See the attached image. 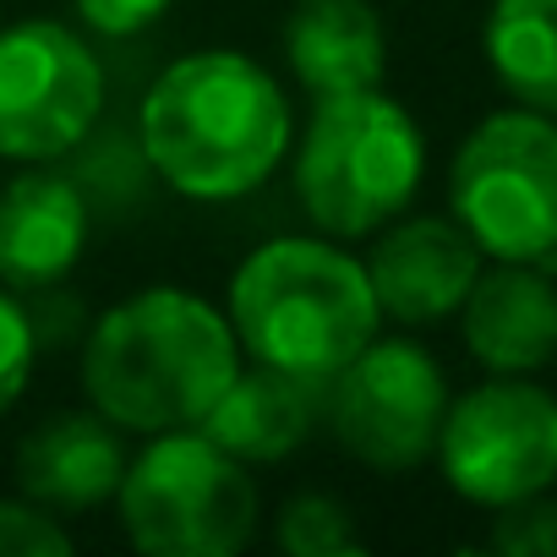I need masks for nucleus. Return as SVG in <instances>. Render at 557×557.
<instances>
[{"label":"nucleus","instance_id":"8","mask_svg":"<svg viewBox=\"0 0 557 557\" xmlns=\"http://www.w3.org/2000/svg\"><path fill=\"white\" fill-rule=\"evenodd\" d=\"M437 475L470 508H508L557 486V394L535 377L486 372L448 399L437 426Z\"/></svg>","mask_w":557,"mask_h":557},{"label":"nucleus","instance_id":"2","mask_svg":"<svg viewBox=\"0 0 557 557\" xmlns=\"http://www.w3.org/2000/svg\"><path fill=\"white\" fill-rule=\"evenodd\" d=\"M240 345L208 296L186 285H148L104 307L83 339V394L126 437L197 426L240 372Z\"/></svg>","mask_w":557,"mask_h":557},{"label":"nucleus","instance_id":"21","mask_svg":"<svg viewBox=\"0 0 557 557\" xmlns=\"http://www.w3.org/2000/svg\"><path fill=\"white\" fill-rule=\"evenodd\" d=\"M170 7L175 0H72V17H77V28H88L99 39H137Z\"/></svg>","mask_w":557,"mask_h":557},{"label":"nucleus","instance_id":"16","mask_svg":"<svg viewBox=\"0 0 557 557\" xmlns=\"http://www.w3.org/2000/svg\"><path fill=\"white\" fill-rule=\"evenodd\" d=\"M481 55L513 104L557 121V0H492Z\"/></svg>","mask_w":557,"mask_h":557},{"label":"nucleus","instance_id":"10","mask_svg":"<svg viewBox=\"0 0 557 557\" xmlns=\"http://www.w3.org/2000/svg\"><path fill=\"white\" fill-rule=\"evenodd\" d=\"M383 323L399 329H432L459 312L475 273L486 268L481 246L465 235L454 213H399L372 235V251L361 257Z\"/></svg>","mask_w":557,"mask_h":557},{"label":"nucleus","instance_id":"17","mask_svg":"<svg viewBox=\"0 0 557 557\" xmlns=\"http://www.w3.org/2000/svg\"><path fill=\"white\" fill-rule=\"evenodd\" d=\"M273 541L290 557H356V552H367L356 508L339 503L334 492H290L273 513Z\"/></svg>","mask_w":557,"mask_h":557},{"label":"nucleus","instance_id":"9","mask_svg":"<svg viewBox=\"0 0 557 557\" xmlns=\"http://www.w3.org/2000/svg\"><path fill=\"white\" fill-rule=\"evenodd\" d=\"M104 115V66L61 17L0 28V159L55 164L88 143Z\"/></svg>","mask_w":557,"mask_h":557},{"label":"nucleus","instance_id":"1","mask_svg":"<svg viewBox=\"0 0 557 557\" xmlns=\"http://www.w3.org/2000/svg\"><path fill=\"white\" fill-rule=\"evenodd\" d=\"M290 94L246 50H186L137 104V148L186 202L251 197L290 159Z\"/></svg>","mask_w":557,"mask_h":557},{"label":"nucleus","instance_id":"18","mask_svg":"<svg viewBox=\"0 0 557 557\" xmlns=\"http://www.w3.org/2000/svg\"><path fill=\"white\" fill-rule=\"evenodd\" d=\"M486 546L503 557H557V497L535 492L508 508H492Z\"/></svg>","mask_w":557,"mask_h":557},{"label":"nucleus","instance_id":"4","mask_svg":"<svg viewBox=\"0 0 557 557\" xmlns=\"http://www.w3.org/2000/svg\"><path fill=\"white\" fill-rule=\"evenodd\" d=\"M290 186L318 235L372 240L399 219L426 181V132L383 88L312 99L301 137L290 143Z\"/></svg>","mask_w":557,"mask_h":557},{"label":"nucleus","instance_id":"7","mask_svg":"<svg viewBox=\"0 0 557 557\" xmlns=\"http://www.w3.org/2000/svg\"><path fill=\"white\" fill-rule=\"evenodd\" d=\"M448 399V372L421 339L377 334L318 388V421L361 470L410 475L432 459Z\"/></svg>","mask_w":557,"mask_h":557},{"label":"nucleus","instance_id":"12","mask_svg":"<svg viewBox=\"0 0 557 557\" xmlns=\"http://www.w3.org/2000/svg\"><path fill=\"white\" fill-rule=\"evenodd\" d=\"M459 339L481 372L535 377L557 361V285L546 262H492L459 301Z\"/></svg>","mask_w":557,"mask_h":557},{"label":"nucleus","instance_id":"15","mask_svg":"<svg viewBox=\"0 0 557 557\" xmlns=\"http://www.w3.org/2000/svg\"><path fill=\"white\" fill-rule=\"evenodd\" d=\"M197 432H208L240 465H285L318 432V388L273 372V367L240 361V372L208 405Z\"/></svg>","mask_w":557,"mask_h":557},{"label":"nucleus","instance_id":"19","mask_svg":"<svg viewBox=\"0 0 557 557\" xmlns=\"http://www.w3.org/2000/svg\"><path fill=\"white\" fill-rule=\"evenodd\" d=\"M77 541L66 519L34 497H0V557H66Z\"/></svg>","mask_w":557,"mask_h":557},{"label":"nucleus","instance_id":"5","mask_svg":"<svg viewBox=\"0 0 557 557\" xmlns=\"http://www.w3.org/2000/svg\"><path fill=\"white\" fill-rule=\"evenodd\" d=\"M110 503L121 535L148 557H240L262 524L251 465L197 426L143 437Z\"/></svg>","mask_w":557,"mask_h":557},{"label":"nucleus","instance_id":"3","mask_svg":"<svg viewBox=\"0 0 557 557\" xmlns=\"http://www.w3.org/2000/svg\"><path fill=\"white\" fill-rule=\"evenodd\" d=\"M224 318L246 361L323 388L383 334L367 262L334 235H273L251 246L224 290Z\"/></svg>","mask_w":557,"mask_h":557},{"label":"nucleus","instance_id":"20","mask_svg":"<svg viewBox=\"0 0 557 557\" xmlns=\"http://www.w3.org/2000/svg\"><path fill=\"white\" fill-rule=\"evenodd\" d=\"M34 361H39L34 318H28V307H23V296H17V290L0 285V416H7V410L28 394Z\"/></svg>","mask_w":557,"mask_h":557},{"label":"nucleus","instance_id":"11","mask_svg":"<svg viewBox=\"0 0 557 557\" xmlns=\"http://www.w3.org/2000/svg\"><path fill=\"white\" fill-rule=\"evenodd\" d=\"M94 235L88 197L61 170H23L0 181V285L17 296L55 290L83 262Z\"/></svg>","mask_w":557,"mask_h":557},{"label":"nucleus","instance_id":"13","mask_svg":"<svg viewBox=\"0 0 557 557\" xmlns=\"http://www.w3.org/2000/svg\"><path fill=\"white\" fill-rule=\"evenodd\" d=\"M126 459H132L126 432L110 426L94 405H77V410H50L39 426L23 432V443L12 454V481L23 497L72 519V513H94L115 497Z\"/></svg>","mask_w":557,"mask_h":557},{"label":"nucleus","instance_id":"6","mask_svg":"<svg viewBox=\"0 0 557 557\" xmlns=\"http://www.w3.org/2000/svg\"><path fill=\"white\" fill-rule=\"evenodd\" d=\"M448 213L486 262H557V121L524 104L481 115L448 164Z\"/></svg>","mask_w":557,"mask_h":557},{"label":"nucleus","instance_id":"14","mask_svg":"<svg viewBox=\"0 0 557 557\" xmlns=\"http://www.w3.org/2000/svg\"><path fill=\"white\" fill-rule=\"evenodd\" d=\"M278 45L296 88L312 99L383 88L388 77V23L372 0H296Z\"/></svg>","mask_w":557,"mask_h":557}]
</instances>
